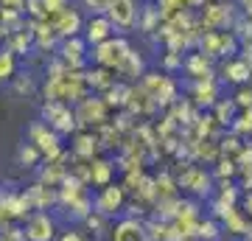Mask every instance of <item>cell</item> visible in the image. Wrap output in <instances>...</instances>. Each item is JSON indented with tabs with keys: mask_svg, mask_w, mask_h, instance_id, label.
Returning a JSON list of instances; mask_svg holds the SVG:
<instances>
[{
	"mask_svg": "<svg viewBox=\"0 0 252 241\" xmlns=\"http://www.w3.org/2000/svg\"><path fill=\"white\" fill-rule=\"evenodd\" d=\"M132 48L124 42V39H107V42L95 45V62L101 68H109V70H118L121 62H124V56L129 54Z\"/></svg>",
	"mask_w": 252,
	"mask_h": 241,
	"instance_id": "1",
	"label": "cell"
},
{
	"mask_svg": "<svg viewBox=\"0 0 252 241\" xmlns=\"http://www.w3.org/2000/svg\"><path fill=\"white\" fill-rule=\"evenodd\" d=\"M109 23L115 28H132L135 26V17H137V9H135V0H115L107 11Z\"/></svg>",
	"mask_w": 252,
	"mask_h": 241,
	"instance_id": "2",
	"label": "cell"
},
{
	"mask_svg": "<svg viewBox=\"0 0 252 241\" xmlns=\"http://www.w3.org/2000/svg\"><path fill=\"white\" fill-rule=\"evenodd\" d=\"M31 138H34L36 149H39L42 154H48V160H54V157H59V154H62V146H59V132H54V129L34 126V129H31Z\"/></svg>",
	"mask_w": 252,
	"mask_h": 241,
	"instance_id": "3",
	"label": "cell"
},
{
	"mask_svg": "<svg viewBox=\"0 0 252 241\" xmlns=\"http://www.w3.org/2000/svg\"><path fill=\"white\" fill-rule=\"evenodd\" d=\"M54 219L48 213H36V216H31L28 219V224H26V239L28 241H51L54 239Z\"/></svg>",
	"mask_w": 252,
	"mask_h": 241,
	"instance_id": "4",
	"label": "cell"
},
{
	"mask_svg": "<svg viewBox=\"0 0 252 241\" xmlns=\"http://www.w3.org/2000/svg\"><path fill=\"white\" fill-rule=\"evenodd\" d=\"M45 118H48V126L54 129V132H70L73 126H76V115H73L67 107L62 104H48L45 107Z\"/></svg>",
	"mask_w": 252,
	"mask_h": 241,
	"instance_id": "5",
	"label": "cell"
},
{
	"mask_svg": "<svg viewBox=\"0 0 252 241\" xmlns=\"http://www.w3.org/2000/svg\"><path fill=\"white\" fill-rule=\"evenodd\" d=\"M107 101L101 99H84L79 104V112H76V121L81 124H104L107 121Z\"/></svg>",
	"mask_w": 252,
	"mask_h": 241,
	"instance_id": "6",
	"label": "cell"
},
{
	"mask_svg": "<svg viewBox=\"0 0 252 241\" xmlns=\"http://www.w3.org/2000/svg\"><path fill=\"white\" fill-rule=\"evenodd\" d=\"M112 241H149L146 224H140L137 219H124L115 224L112 230Z\"/></svg>",
	"mask_w": 252,
	"mask_h": 241,
	"instance_id": "7",
	"label": "cell"
},
{
	"mask_svg": "<svg viewBox=\"0 0 252 241\" xmlns=\"http://www.w3.org/2000/svg\"><path fill=\"white\" fill-rule=\"evenodd\" d=\"M121 202H124V188L107 185V188H101L98 199H95V210L104 213V216H109V213H115L118 207H121Z\"/></svg>",
	"mask_w": 252,
	"mask_h": 241,
	"instance_id": "8",
	"label": "cell"
},
{
	"mask_svg": "<svg viewBox=\"0 0 252 241\" xmlns=\"http://www.w3.org/2000/svg\"><path fill=\"white\" fill-rule=\"evenodd\" d=\"M112 23H109V17H93L90 23H87V42L93 45H101L107 42V39H112Z\"/></svg>",
	"mask_w": 252,
	"mask_h": 241,
	"instance_id": "9",
	"label": "cell"
},
{
	"mask_svg": "<svg viewBox=\"0 0 252 241\" xmlns=\"http://www.w3.org/2000/svg\"><path fill=\"white\" fill-rule=\"evenodd\" d=\"M54 28H56V34H62V36H76L81 31V17L76 14V11L64 9V11H59V14H56Z\"/></svg>",
	"mask_w": 252,
	"mask_h": 241,
	"instance_id": "10",
	"label": "cell"
},
{
	"mask_svg": "<svg viewBox=\"0 0 252 241\" xmlns=\"http://www.w3.org/2000/svg\"><path fill=\"white\" fill-rule=\"evenodd\" d=\"M62 59H64V65H70V68H79V65L84 62V42L76 39V36H70L62 48Z\"/></svg>",
	"mask_w": 252,
	"mask_h": 241,
	"instance_id": "11",
	"label": "cell"
},
{
	"mask_svg": "<svg viewBox=\"0 0 252 241\" xmlns=\"http://www.w3.org/2000/svg\"><path fill=\"white\" fill-rule=\"evenodd\" d=\"M224 73H227V79L230 81H250V73H252V62H244V59H238V62H227V68H224Z\"/></svg>",
	"mask_w": 252,
	"mask_h": 241,
	"instance_id": "12",
	"label": "cell"
},
{
	"mask_svg": "<svg viewBox=\"0 0 252 241\" xmlns=\"http://www.w3.org/2000/svg\"><path fill=\"white\" fill-rule=\"evenodd\" d=\"M140 70H143V59H140L135 51H129V54L124 56L121 68H118V73H124V76H140Z\"/></svg>",
	"mask_w": 252,
	"mask_h": 241,
	"instance_id": "13",
	"label": "cell"
},
{
	"mask_svg": "<svg viewBox=\"0 0 252 241\" xmlns=\"http://www.w3.org/2000/svg\"><path fill=\"white\" fill-rule=\"evenodd\" d=\"M109 174H112L109 163H95V166L90 169V179L95 182V185H101V188L109 185Z\"/></svg>",
	"mask_w": 252,
	"mask_h": 241,
	"instance_id": "14",
	"label": "cell"
},
{
	"mask_svg": "<svg viewBox=\"0 0 252 241\" xmlns=\"http://www.w3.org/2000/svg\"><path fill=\"white\" fill-rule=\"evenodd\" d=\"M73 149H76V154H79V157H90V154L95 152V138H93V135H81Z\"/></svg>",
	"mask_w": 252,
	"mask_h": 241,
	"instance_id": "15",
	"label": "cell"
},
{
	"mask_svg": "<svg viewBox=\"0 0 252 241\" xmlns=\"http://www.w3.org/2000/svg\"><path fill=\"white\" fill-rule=\"evenodd\" d=\"M26 9L34 14V17L45 20L51 14V6H48V0H26Z\"/></svg>",
	"mask_w": 252,
	"mask_h": 241,
	"instance_id": "16",
	"label": "cell"
},
{
	"mask_svg": "<svg viewBox=\"0 0 252 241\" xmlns=\"http://www.w3.org/2000/svg\"><path fill=\"white\" fill-rule=\"evenodd\" d=\"M14 76V56H11V51H6V54H0V81H6Z\"/></svg>",
	"mask_w": 252,
	"mask_h": 241,
	"instance_id": "17",
	"label": "cell"
},
{
	"mask_svg": "<svg viewBox=\"0 0 252 241\" xmlns=\"http://www.w3.org/2000/svg\"><path fill=\"white\" fill-rule=\"evenodd\" d=\"M196 236H199V239H205V241H216L219 239L216 222H199L196 224Z\"/></svg>",
	"mask_w": 252,
	"mask_h": 241,
	"instance_id": "18",
	"label": "cell"
},
{
	"mask_svg": "<svg viewBox=\"0 0 252 241\" xmlns=\"http://www.w3.org/2000/svg\"><path fill=\"white\" fill-rule=\"evenodd\" d=\"M36 157H39V149H36V146H26V149L20 152V163H23L26 169H31V166H34Z\"/></svg>",
	"mask_w": 252,
	"mask_h": 241,
	"instance_id": "19",
	"label": "cell"
},
{
	"mask_svg": "<svg viewBox=\"0 0 252 241\" xmlns=\"http://www.w3.org/2000/svg\"><path fill=\"white\" fill-rule=\"evenodd\" d=\"M26 9V0H0V11H11V14H20Z\"/></svg>",
	"mask_w": 252,
	"mask_h": 241,
	"instance_id": "20",
	"label": "cell"
},
{
	"mask_svg": "<svg viewBox=\"0 0 252 241\" xmlns=\"http://www.w3.org/2000/svg\"><path fill=\"white\" fill-rule=\"evenodd\" d=\"M233 129H235L238 135H241V132H252V109H250V112H244L241 124H235Z\"/></svg>",
	"mask_w": 252,
	"mask_h": 241,
	"instance_id": "21",
	"label": "cell"
},
{
	"mask_svg": "<svg viewBox=\"0 0 252 241\" xmlns=\"http://www.w3.org/2000/svg\"><path fill=\"white\" fill-rule=\"evenodd\" d=\"M93 11H109V6L115 3V0H84Z\"/></svg>",
	"mask_w": 252,
	"mask_h": 241,
	"instance_id": "22",
	"label": "cell"
},
{
	"mask_svg": "<svg viewBox=\"0 0 252 241\" xmlns=\"http://www.w3.org/2000/svg\"><path fill=\"white\" fill-rule=\"evenodd\" d=\"M235 104H238V107H250V109H252V90H241Z\"/></svg>",
	"mask_w": 252,
	"mask_h": 241,
	"instance_id": "23",
	"label": "cell"
},
{
	"mask_svg": "<svg viewBox=\"0 0 252 241\" xmlns=\"http://www.w3.org/2000/svg\"><path fill=\"white\" fill-rule=\"evenodd\" d=\"M59 241H87V239H84V236H79V233H64Z\"/></svg>",
	"mask_w": 252,
	"mask_h": 241,
	"instance_id": "24",
	"label": "cell"
},
{
	"mask_svg": "<svg viewBox=\"0 0 252 241\" xmlns=\"http://www.w3.org/2000/svg\"><path fill=\"white\" fill-rule=\"evenodd\" d=\"M244 207H247V216H252V194H247V199H244Z\"/></svg>",
	"mask_w": 252,
	"mask_h": 241,
	"instance_id": "25",
	"label": "cell"
},
{
	"mask_svg": "<svg viewBox=\"0 0 252 241\" xmlns=\"http://www.w3.org/2000/svg\"><path fill=\"white\" fill-rule=\"evenodd\" d=\"M190 6H202V3H205V0H188Z\"/></svg>",
	"mask_w": 252,
	"mask_h": 241,
	"instance_id": "26",
	"label": "cell"
}]
</instances>
